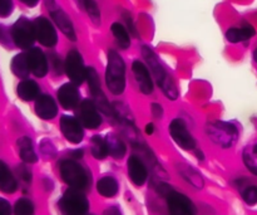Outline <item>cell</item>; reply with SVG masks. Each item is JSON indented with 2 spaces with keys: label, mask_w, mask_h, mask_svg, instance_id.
Returning a JSON list of instances; mask_svg holds the SVG:
<instances>
[{
  "label": "cell",
  "mask_w": 257,
  "mask_h": 215,
  "mask_svg": "<svg viewBox=\"0 0 257 215\" xmlns=\"http://www.w3.org/2000/svg\"><path fill=\"white\" fill-rule=\"evenodd\" d=\"M142 55L146 59V62H147V64L150 65L151 72H152L158 87L162 90L163 95H165L167 98H170V100H176V98L178 97V91H177V87H176V83L173 82L172 77L168 75L166 68L163 67V64L161 63L160 58L157 57V54H156L150 47L143 45Z\"/></svg>",
  "instance_id": "6da1fadb"
},
{
  "label": "cell",
  "mask_w": 257,
  "mask_h": 215,
  "mask_svg": "<svg viewBox=\"0 0 257 215\" xmlns=\"http://www.w3.org/2000/svg\"><path fill=\"white\" fill-rule=\"evenodd\" d=\"M105 83L113 95H122L125 88V63L120 54L110 49L105 68Z\"/></svg>",
  "instance_id": "7a4b0ae2"
},
{
  "label": "cell",
  "mask_w": 257,
  "mask_h": 215,
  "mask_svg": "<svg viewBox=\"0 0 257 215\" xmlns=\"http://www.w3.org/2000/svg\"><path fill=\"white\" fill-rule=\"evenodd\" d=\"M62 179L67 185L75 190H85L90 186V174L77 160H62L59 164Z\"/></svg>",
  "instance_id": "3957f363"
},
{
  "label": "cell",
  "mask_w": 257,
  "mask_h": 215,
  "mask_svg": "<svg viewBox=\"0 0 257 215\" xmlns=\"http://www.w3.org/2000/svg\"><path fill=\"white\" fill-rule=\"evenodd\" d=\"M207 135L216 145L223 149L232 148L238 138V131L233 123L216 121L207 127Z\"/></svg>",
  "instance_id": "277c9868"
},
{
  "label": "cell",
  "mask_w": 257,
  "mask_h": 215,
  "mask_svg": "<svg viewBox=\"0 0 257 215\" xmlns=\"http://www.w3.org/2000/svg\"><path fill=\"white\" fill-rule=\"evenodd\" d=\"M62 215H85L89 209V201L84 194L75 189H68L59 200Z\"/></svg>",
  "instance_id": "5b68a950"
},
{
  "label": "cell",
  "mask_w": 257,
  "mask_h": 215,
  "mask_svg": "<svg viewBox=\"0 0 257 215\" xmlns=\"http://www.w3.org/2000/svg\"><path fill=\"white\" fill-rule=\"evenodd\" d=\"M87 81L88 86H89L90 93H92L93 98H94V103L97 106V108L99 111H102L105 116L110 118H117L115 115V110L112 107V105L109 103V101L105 97L104 92L102 90V86H100V80L99 76H98L97 70L93 67L87 68Z\"/></svg>",
  "instance_id": "8992f818"
},
{
  "label": "cell",
  "mask_w": 257,
  "mask_h": 215,
  "mask_svg": "<svg viewBox=\"0 0 257 215\" xmlns=\"http://www.w3.org/2000/svg\"><path fill=\"white\" fill-rule=\"evenodd\" d=\"M160 191L167 198L171 215H195V209L187 196L177 193L168 185H161Z\"/></svg>",
  "instance_id": "52a82bcc"
},
{
  "label": "cell",
  "mask_w": 257,
  "mask_h": 215,
  "mask_svg": "<svg viewBox=\"0 0 257 215\" xmlns=\"http://www.w3.org/2000/svg\"><path fill=\"white\" fill-rule=\"evenodd\" d=\"M64 70L73 85L80 86L87 80V68L84 65L82 54L77 49L68 52L64 63Z\"/></svg>",
  "instance_id": "ba28073f"
},
{
  "label": "cell",
  "mask_w": 257,
  "mask_h": 215,
  "mask_svg": "<svg viewBox=\"0 0 257 215\" xmlns=\"http://www.w3.org/2000/svg\"><path fill=\"white\" fill-rule=\"evenodd\" d=\"M12 38L15 45L22 49H30L35 42L34 25L27 18H20L12 28Z\"/></svg>",
  "instance_id": "9c48e42d"
},
{
  "label": "cell",
  "mask_w": 257,
  "mask_h": 215,
  "mask_svg": "<svg viewBox=\"0 0 257 215\" xmlns=\"http://www.w3.org/2000/svg\"><path fill=\"white\" fill-rule=\"evenodd\" d=\"M34 25L35 39L42 45L48 48L54 47L58 43V34L55 28L53 27L52 23L44 17H39L33 22Z\"/></svg>",
  "instance_id": "30bf717a"
},
{
  "label": "cell",
  "mask_w": 257,
  "mask_h": 215,
  "mask_svg": "<svg viewBox=\"0 0 257 215\" xmlns=\"http://www.w3.org/2000/svg\"><path fill=\"white\" fill-rule=\"evenodd\" d=\"M77 116L79 122L85 128L94 130L102 125V116H100L95 103L90 100L82 101V103L78 107Z\"/></svg>",
  "instance_id": "8fae6325"
},
{
  "label": "cell",
  "mask_w": 257,
  "mask_h": 215,
  "mask_svg": "<svg viewBox=\"0 0 257 215\" xmlns=\"http://www.w3.org/2000/svg\"><path fill=\"white\" fill-rule=\"evenodd\" d=\"M170 133L180 148L185 149V150H192L196 148V140L181 118H176L171 122Z\"/></svg>",
  "instance_id": "7c38bea8"
},
{
  "label": "cell",
  "mask_w": 257,
  "mask_h": 215,
  "mask_svg": "<svg viewBox=\"0 0 257 215\" xmlns=\"http://www.w3.org/2000/svg\"><path fill=\"white\" fill-rule=\"evenodd\" d=\"M60 130H62L63 136H64L69 142H82L84 132H83L82 123L79 122L78 118L69 115L62 116V117H60Z\"/></svg>",
  "instance_id": "4fadbf2b"
},
{
  "label": "cell",
  "mask_w": 257,
  "mask_h": 215,
  "mask_svg": "<svg viewBox=\"0 0 257 215\" xmlns=\"http://www.w3.org/2000/svg\"><path fill=\"white\" fill-rule=\"evenodd\" d=\"M28 63H29L30 72L35 76V77H44L48 73L49 65H48V60L45 54L43 53L42 49L39 48H30L27 53Z\"/></svg>",
  "instance_id": "5bb4252c"
},
{
  "label": "cell",
  "mask_w": 257,
  "mask_h": 215,
  "mask_svg": "<svg viewBox=\"0 0 257 215\" xmlns=\"http://www.w3.org/2000/svg\"><path fill=\"white\" fill-rule=\"evenodd\" d=\"M50 17L54 20L57 27L59 28L60 32L65 35L69 40H77V34H75L74 25H73L72 20L68 17L67 13L62 10L60 8H53L50 9Z\"/></svg>",
  "instance_id": "9a60e30c"
},
{
  "label": "cell",
  "mask_w": 257,
  "mask_h": 215,
  "mask_svg": "<svg viewBox=\"0 0 257 215\" xmlns=\"http://www.w3.org/2000/svg\"><path fill=\"white\" fill-rule=\"evenodd\" d=\"M79 91L73 83H64L58 90V101L65 110H73L79 105Z\"/></svg>",
  "instance_id": "2e32d148"
},
{
  "label": "cell",
  "mask_w": 257,
  "mask_h": 215,
  "mask_svg": "<svg viewBox=\"0 0 257 215\" xmlns=\"http://www.w3.org/2000/svg\"><path fill=\"white\" fill-rule=\"evenodd\" d=\"M132 70L141 92L145 95H151L153 92V82L148 68L140 60H135L132 64Z\"/></svg>",
  "instance_id": "e0dca14e"
},
{
  "label": "cell",
  "mask_w": 257,
  "mask_h": 215,
  "mask_svg": "<svg viewBox=\"0 0 257 215\" xmlns=\"http://www.w3.org/2000/svg\"><path fill=\"white\" fill-rule=\"evenodd\" d=\"M128 168V175H130L131 180L135 185L142 186L143 184L147 181L148 171L146 165L143 164V161L141 160L138 156L132 155L130 159H128L127 163Z\"/></svg>",
  "instance_id": "ac0fdd59"
},
{
  "label": "cell",
  "mask_w": 257,
  "mask_h": 215,
  "mask_svg": "<svg viewBox=\"0 0 257 215\" xmlns=\"http://www.w3.org/2000/svg\"><path fill=\"white\" fill-rule=\"evenodd\" d=\"M35 113L43 120H53L58 113V106L49 95H42L35 100Z\"/></svg>",
  "instance_id": "d6986e66"
},
{
  "label": "cell",
  "mask_w": 257,
  "mask_h": 215,
  "mask_svg": "<svg viewBox=\"0 0 257 215\" xmlns=\"http://www.w3.org/2000/svg\"><path fill=\"white\" fill-rule=\"evenodd\" d=\"M17 93L18 96H19V98H22L25 102H29V101L37 100V98L39 97L40 87L35 81L23 80L22 82L18 85Z\"/></svg>",
  "instance_id": "ffe728a7"
},
{
  "label": "cell",
  "mask_w": 257,
  "mask_h": 215,
  "mask_svg": "<svg viewBox=\"0 0 257 215\" xmlns=\"http://www.w3.org/2000/svg\"><path fill=\"white\" fill-rule=\"evenodd\" d=\"M18 188V183L10 171L9 166L0 160V190L3 193L13 194Z\"/></svg>",
  "instance_id": "44dd1931"
},
{
  "label": "cell",
  "mask_w": 257,
  "mask_h": 215,
  "mask_svg": "<svg viewBox=\"0 0 257 215\" xmlns=\"http://www.w3.org/2000/svg\"><path fill=\"white\" fill-rule=\"evenodd\" d=\"M256 34V30L252 25H243L241 28H230L226 32V39L230 43H240L248 40Z\"/></svg>",
  "instance_id": "7402d4cb"
},
{
  "label": "cell",
  "mask_w": 257,
  "mask_h": 215,
  "mask_svg": "<svg viewBox=\"0 0 257 215\" xmlns=\"http://www.w3.org/2000/svg\"><path fill=\"white\" fill-rule=\"evenodd\" d=\"M105 142H107L108 153L112 158L114 159H123L125 153H127V146H125L124 141L120 140L115 133H109L105 137Z\"/></svg>",
  "instance_id": "603a6c76"
},
{
  "label": "cell",
  "mask_w": 257,
  "mask_h": 215,
  "mask_svg": "<svg viewBox=\"0 0 257 215\" xmlns=\"http://www.w3.org/2000/svg\"><path fill=\"white\" fill-rule=\"evenodd\" d=\"M18 148H19V154L20 158L24 163L27 164H34L37 163L38 156L34 151V146H33L32 140L27 136L19 138L18 140Z\"/></svg>",
  "instance_id": "cb8c5ba5"
},
{
  "label": "cell",
  "mask_w": 257,
  "mask_h": 215,
  "mask_svg": "<svg viewBox=\"0 0 257 215\" xmlns=\"http://www.w3.org/2000/svg\"><path fill=\"white\" fill-rule=\"evenodd\" d=\"M10 67H12V72L14 73L17 77L25 80L30 73L27 53H20V54L15 55V57L12 59V64H10Z\"/></svg>",
  "instance_id": "d4e9b609"
},
{
  "label": "cell",
  "mask_w": 257,
  "mask_h": 215,
  "mask_svg": "<svg viewBox=\"0 0 257 215\" xmlns=\"http://www.w3.org/2000/svg\"><path fill=\"white\" fill-rule=\"evenodd\" d=\"M97 190L104 198H112L118 193V183L112 176H104L97 183Z\"/></svg>",
  "instance_id": "484cf974"
},
{
  "label": "cell",
  "mask_w": 257,
  "mask_h": 215,
  "mask_svg": "<svg viewBox=\"0 0 257 215\" xmlns=\"http://www.w3.org/2000/svg\"><path fill=\"white\" fill-rule=\"evenodd\" d=\"M90 153H92L93 158L97 159V160H103V159L107 158L109 153H108L105 138L98 135L93 136L92 140H90Z\"/></svg>",
  "instance_id": "4316f807"
},
{
  "label": "cell",
  "mask_w": 257,
  "mask_h": 215,
  "mask_svg": "<svg viewBox=\"0 0 257 215\" xmlns=\"http://www.w3.org/2000/svg\"><path fill=\"white\" fill-rule=\"evenodd\" d=\"M110 30H112V34L117 44L122 49H127V48L131 47V38L130 34H128V30L120 23H113Z\"/></svg>",
  "instance_id": "83f0119b"
},
{
  "label": "cell",
  "mask_w": 257,
  "mask_h": 215,
  "mask_svg": "<svg viewBox=\"0 0 257 215\" xmlns=\"http://www.w3.org/2000/svg\"><path fill=\"white\" fill-rule=\"evenodd\" d=\"M80 7L85 10L88 17L90 18L95 25H100V10L95 0H79Z\"/></svg>",
  "instance_id": "f1b7e54d"
},
{
  "label": "cell",
  "mask_w": 257,
  "mask_h": 215,
  "mask_svg": "<svg viewBox=\"0 0 257 215\" xmlns=\"http://www.w3.org/2000/svg\"><path fill=\"white\" fill-rule=\"evenodd\" d=\"M242 158L246 168H247L251 173L257 175V144L246 148L245 151H243Z\"/></svg>",
  "instance_id": "f546056e"
},
{
  "label": "cell",
  "mask_w": 257,
  "mask_h": 215,
  "mask_svg": "<svg viewBox=\"0 0 257 215\" xmlns=\"http://www.w3.org/2000/svg\"><path fill=\"white\" fill-rule=\"evenodd\" d=\"M15 215H34V205L27 198H22L14 205Z\"/></svg>",
  "instance_id": "4dcf8cb0"
},
{
  "label": "cell",
  "mask_w": 257,
  "mask_h": 215,
  "mask_svg": "<svg viewBox=\"0 0 257 215\" xmlns=\"http://www.w3.org/2000/svg\"><path fill=\"white\" fill-rule=\"evenodd\" d=\"M181 173H182V175L185 176V179L188 181V183H191L197 189H201L203 186L202 178H201V175H198L193 169L186 166V170H181Z\"/></svg>",
  "instance_id": "1f68e13d"
},
{
  "label": "cell",
  "mask_w": 257,
  "mask_h": 215,
  "mask_svg": "<svg viewBox=\"0 0 257 215\" xmlns=\"http://www.w3.org/2000/svg\"><path fill=\"white\" fill-rule=\"evenodd\" d=\"M242 198L248 205H255L257 203V186H247L242 191Z\"/></svg>",
  "instance_id": "d6a6232c"
},
{
  "label": "cell",
  "mask_w": 257,
  "mask_h": 215,
  "mask_svg": "<svg viewBox=\"0 0 257 215\" xmlns=\"http://www.w3.org/2000/svg\"><path fill=\"white\" fill-rule=\"evenodd\" d=\"M13 12V0H0V18H7Z\"/></svg>",
  "instance_id": "836d02e7"
},
{
  "label": "cell",
  "mask_w": 257,
  "mask_h": 215,
  "mask_svg": "<svg viewBox=\"0 0 257 215\" xmlns=\"http://www.w3.org/2000/svg\"><path fill=\"white\" fill-rule=\"evenodd\" d=\"M50 63H52L53 69H54L55 75H62L63 69H64V64H62V62H60V58L58 57L55 53H53V54L50 55Z\"/></svg>",
  "instance_id": "e575fe53"
},
{
  "label": "cell",
  "mask_w": 257,
  "mask_h": 215,
  "mask_svg": "<svg viewBox=\"0 0 257 215\" xmlns=\"http://www.w3.org/2000/svg\"><path fill=\"white\" fill-rule=\"evenodd\" d=\"M18 173H19V176L25 181V183H30L32 181V173H30L29 169L24 165H20L18 168Z\"/></svg>",
  "instance_id": "d590c367"
},
{
  "label": "cell",
  "mask_w": 257,
  "mask_h": 215,
  "mask_svg": "<svg viewBox=\"0 0 257 215\" xmlns=\"http://www.w3.org/2000/svg\"><path fill=\"white\" fill-rule=\"evenodd\" d=\"M12 214V206L9 201L0 198V215H10Z\"/></svg>",
  "instance_id": "8d00e7d4"
},
{
  "label": "cell",
  "mask_w": 257,
  "mask_h": 215,
  "mask_svg": "<svg viewBox=\"0 0 257 215\" xmlns=\"http://www.w3.org/2000/svg\"><path fill=\"white\" fill-rule=\"evenodd\" d=\"M152 115L156 118H161L163 116V107L160 103H153L152 105Z\"/></svg>",
  "instance_id": "74e56055"
},
{
  "label": "cell",
  "mask_w": 257,
  "mask_h": 215,
  "mask_svg": "<svg viewBox=\"0 0 257 215\" xmlns=\"http://www.w3.org/2000/svg\"><path fill=\"white\" fill-rule=\"evenodd\" d=\"M104 215H122V213H120L119 208H117V206H110L104 211Z\"/></svg>",
  "instance_id": "f35d334b"
},
{
  "label": "cell",
  "mask_w": 257,
  "mask_h": 215,
  "mask_svg": "<svg viewBox=\"0 0 257 215\" xmlns=\"http://www.w3.org/2000/svg\"><path fill=\"white\" fill-rule=\"evenodd\" d=\"M72 156L73 160H78V159H80L83 156V150H74L72 153Z\"/></svg>",
  "instance_id": "ab89813d"
},
{
  "label": "cell",
  "mask_w": 257,
  "mask_h": 215,
  "mask_svg": "<svg viewBox=\"0 0 257 215\" xmlns=\"http://www.w3.org/2000/svg\"><path fill=\"white\" fill-rule=\"evenodd\" d=\"M22 3H24L25 5H28V7H35V5L38 4V2L39 0H20Z\"/></svg>",
  "instance_id": "60d3db41"
},
{
  "label": "cell",
  "mask_w": 257,
  "mask_h": 215,
  "mask_svg": "<svg viewBox=\"0 0 257 215\" xmlns=\"http://www.w3.org/2000/svg\"><path fill=\"white\" fill-rule=\"evenodd\" d=\"M153 131H155V126H153V123H148V125L146 126V133H147V135H152Z\"/></svg>",
  "instance_id": "b9f144b4"
},
{
  "label": "cell",
  "mask_w": 257,
  "mask_h": 215,
  "mask_svg": "<svg viewBox=\"0 0 257 215\" xmlns=\"http://www.w3.org/2000/svg\"><path fill=\"white\" fill-rule=\"evenodd\" d=\"M253 59H255L257 62V49L255 50V52H253Z\"/></svg>",
  "instance_id": "7bdbcfd3"
}]
</instances>
